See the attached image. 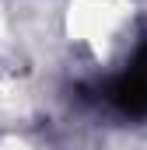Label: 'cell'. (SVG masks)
<instances>
[{
    "label": "cell",
    "mask_w": 147,
    "mask_h": 150,
    "mask_svg": "<svg viewBox=\"0 0 147 150\" xmlns=\"http://www.w3.org/2000/svg\"><path fill=\"white\" fill-rule=\"evenodd\" d=\"M126 14H130L126 0H74L67 28L81 42H102L126 21Z\"/></svg>",
    "instance_id": "cell-1"
},
{
    "label": "cell",
    "mask_w": 147,
    "mask_h": 150,
    "mask_svg": "<svg viewBox=\"0 0 147 150\" xmlns=\"http://www.w3.org/2000/svg\"><path fill=\"white\" fill-rule=\"evenodd\" d=\"M0 150H28V147H25V143H18V140H4Z\"/></svg>",
    "instance_id": "cell-2"
}]
</instances>
